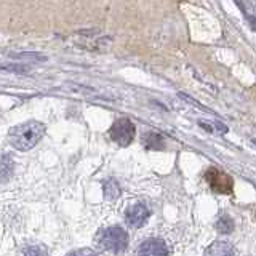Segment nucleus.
I'll list each match as a JSON object with an SVG mask.
<instances>
[{"mask_svg":"<svg viewBox=\"0 0 256 256\" xmlns=\"http://www.w3.org/2000/svg\"><path fill=\"white\" fill-rule=\"evenodd\" d=\"M142 144L149 149H164L165 141L162 138V134H158L156 132H149L142 136Z\"/></svg>","mask_w":256,"mask_h":256,"instance_id":"1a4fd4ad","label":"nucleus"},{"mask_svg":"<svg viewBox=\"0 0 256 256\" xmlns=\"http://www.w3.org/2000/svg\"><path fill=\"white\" fill-rule=\"evenodd\" d=\"M149 208L144 205V204H134V205H130L126 208L125 212V221L130 228H134L138 229L141 226H144L149 218Z\"/></svg>","mask_w":256,"mask_h":256,"instance_id":"39448f33","label":"nucleus"},{"mask_svg":"<svg viewBox=\"0 0 256 256\" xmlns=\"http://www.w3.org/2000/svg\"><path fill=\"white\" fill-rule=\"evenodd\" d=\"M204 256H236V248L229 242L216 240V242L206 246Z\"/></svg>","mask_w":256,"mask_h":256,"instance_id":"0eeeda50","label":"nucleus"},{"mask_svg":"<svg viewBox=\"0 0 256 256\" xmlns=\"http://www.w3.org/2000/svg\"><path fill=\"white\" fill-rule=\"evenodd\" d=\"M68 256H100V254L96 253L94 250H92V248H80V250L70 252Z\"/></svg>","mask_w":256,"mask_h":256,"instance_id":"ddd939ff","label":"nucleus"},{"mask_svg":"<svg viewBox=\"0 0 256 256\" xmlns=\"http://www.w3.org/2000/svg\"><path fill=\"white\" fill-rule=\"evenodd\" d=\"M205 180L208 182V186H210L216 194L228 196L232 192V188H234V181H232L230 176L228 173L221 172L220 168H216V166L208 168L205 173Z\"/></svg>","mask_w":256,"mask_h":256,"instance_id":"7ed1b4c3","label":"nucleus"},{"mask_svg":"<svg viewBox=\"0 0 256 256\" xmlns=\"http://www.w3.org/2000/svg\"><path fill=\"white\" fill-rule=\"evenodd\" d=\"M138 256H168V246L162 238H148L140 244Z\"/></svg>","mask_w":256,"mask_h":256,"instance_id":"423d86ee","label":"nucleus"},{"mask_svg":"<svg viewBox=\"0 0 256 256\" xmlns=\"http://www.w3.org/2000/svg\"><path fill=\"white\" fill-rule=\"evenodd\" d=\"M216 230L220 232V234H230L232 230H234V221H232L230 216L228 214H222L221 218L216 221Z\"/></svg>","mask_w":256,"mask_h":256,"instance_id":"9d476101","label":"nucleus"},{"mask_svg":"<svg viewBox=\"0 0 256 256\" xmlns=\"http://www.w3.org/2000/svg\"><path fill=\"white\" fill-rule=\"evenodd\" d=\"M20 256H46V252L42 245H24Z\"/></svg>","mask_w":256,"mask_h":256,"instance_id":"9b49d317","label":"nucleus"},{"mask_svg":"<svg viewBox=\"0 0 256 256\" xmlns=\"http://www.w3.org/2000/svg\"><path fill=\"white\" fill-rule=\"evenodd\" d=\"M14 58H26V60H37V61H45L44 56L36 54V53H22V54H12Z\"/></svg>","mask_w":256,"mask_h":256,"instance_id":"4468645a","label":"nucleus"},{"mask_svg":"<svg viewBox=\"0 0 256 256\" xmlns=\"http://www.w3.org/2000/svg\"><path fill=\"white\" fill-rule=\"evenodd\" d=\"M94 245L98 250L108 253H122L128 246V234L120 226H109L98 230L94 237Z\"/></svg>","mask_w":256,"mask_h":256,"instance_id":"f03ea898","label":"nucleus"},{"mask_svg":"<svg viewBox=\"0 0 256 256\" xmlns=\"http://www.w3.org/2000/svg\"><path fill=\"white\" fill-rule=\"evenodd\" d=\"M120 194V188H118V184L116 181H106L104 182V197H106L108 200H114L117 198Z\"/></svg>","mask_w":256,"mask_h":256,"instance_id":"f8f14e48","label":"nucleus"},{"mask_svg":"<svg viewBox=\"0 0 256 256\" xmlns=\"http://www.w3.org/2000/svg\"><path fill=\"white\" fill-rule=\"evenodd\" d=\"M13 170H14V162L12 156L0 152V182H5L10 180Z\"/></svg>","mask_w":256,"mask_h":256,"instance_id":"6e6552de","label":"nucleus"},{"mask_svg":"<svg viewBox=\"0 0 256 256\" xmlns=\"http://www.w3.org/2000/svg\"><path fill=\"white\" fill-rule=\"evenodd\" d=\"M45 125L37 120H29L18 126H13L8 133V142L18 150H29L42 140Z\"/></svg>","mask_w":256,"mask_h":256,"instance_id":"f257e3e1","label":"nucleus"},{"mask_svg":"<svg viewBox=\"0 0 256 256\" xmlns=\"http://www.w3.org/2000/svg\"><path fill=\"white\" fill-rule=\"evenodd\" d=\"M109 136L112 141L120 144V146H128L134 138V125L132 124V120L126 117L117 118L110 126Z\"/></svg>","mask_w":256,"mask_h":256,"instance_id":"20e7f679","label":"nucleus"}]
</instances>
